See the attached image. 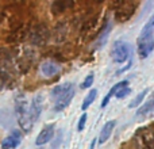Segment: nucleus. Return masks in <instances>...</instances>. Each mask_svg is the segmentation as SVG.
<instances>
[{"instance_id": "obj_1", "label": "nucleus", "mask_w": 154, "mask_h": 149, "mask_svg": "<svg viewBox=\"0 0 154 149\" xmlns=\"http://www.w3.org/2000/svg\"><path fill=\"white\" fill-rule=\"evenodd\" d=\"M154 50V37H153V27L152 23H147L142 29L138 40H137V53L139 59H146L150 56V53Z\"/></svg>"}, {"instance_id": "obj_2", "label": "nucleus", "mask_w": 154, "mask_h": 149, "mask_svg": "<svg viewBox=\"0 0 154 149\" xmlns=\"http://www.w3.org/2000/svg\"><path fill=\"white\" fill-rule=\"evenodd\" d=\"M137 7L138 4L135 2H118L116 8H115V21L119 23L130 21L135 14Z\"/></svg>"}, {"instance_id": "obj_3", "label": "nucleus", "mask_w": 154, "mask_h": 149, "mask_svg": "<svg viewBox=\"0 0 154 149\" xmlns=\"http://www.w3.org/2000/svg\"><path fill=\"white\" fill-rule=\"evenodd\" d=\"M130 54H131L130 43L122 40L115 41L114 46H112V50H111V57L114 60V62H116V64L126 62L130 59Z\"/></svg>"}, {"instance_id": "obj_4", "label": "nucleus", "mask_w": 154, "mask_h": 149, "mask_svg": "<svg viewBox=\"0 0 154 149\" xmlns=\"http://www.w3.org/2000/svg\"><path fill=\"white\" fill-rule=\"evenodd\" d=\"M49 37H50V31L43 23H38L30 31V41H31L32 45L43 46L49 41Z\"/></svg>"}, {"instance_id": "obj_5", "label": "nucleus", "mask_w": 154, "mask_h": 149, "mask_svg": "<svg viewBox=\"0 0 154 149\" xmlns=\"http://www.w3.org/2000/svg\"><path fill=\"white\" fill-rule=\"evenodd\" d=\"M75 95H76V91L72 88V90H69L66 94H64V95L56 98V100H54V111L56 113L64 111V110L70 104V102L73 100Z\"/></svg>"}, {"instance_id": "obj_6", "label": "nucleus", "mask_w": 154, "mask_h": 149, "mask_svg": "<svg viewBox=\"0 0 154 149\" xmlns=\"http://www.w3.org/2000/svg\"><path fill=\"white\" fill-rule=\"evenodd\" d=\"M39 71H41V73H42V76L54 77L56 74L60 73L61 67H60V64H57L56 61H53V60H46V61H43L42 64H41Z\"/></svg>"}, {"instance_id": "obj_7", "label": "nucleus", "mask_w": 154, "mask_h": 149, "mask_svg": "<svg viewBox=\"0 0 154 149\" xmlns=\"http://www.w3.org/2000/svg\"><path fill=\"white\" fill-rule=\"evenodd\" d=\"M54 129H56L54 123H50V125H46L45 128H43L42 130H41L39 133H38L37 138H35V145L41 147V145L48 144V142L50 141V140L54 137Z\"/></svg>"}, {"instance_id": "obj_8", "label": "nucleus", "mask_w": 154, "mask_h": 149, "mask_svg": "<svg viewBox=\"0 0 154 149\" xmlns=\"http://www.w3.org/2000/svg\"><path fill=\"white\" fill-rule=\"evenodd\" d=\"M43 109V102H42V95H38L32 99L31 104L29 107V117L32 122L38 121V118L41 117V113Z\"/></svg>"}, {"instance_id": "obj_9", "label": "nucleus", "mask_w": 154, "mask_h": 149, "mask_svg": "<svg viewBox=\"0 0 154 149\" xmlns=\"http://www.w3.org/2000/svg\"><path fill=\"white\" fill-rule=\"evenodd\" d=\"M22 142V133L19 130H12L8 137L2 141V149H15Z\"/></svg>"}, {"instance_id": "obj_10", "label": "nucleus", "mask_w": 154, "mask_h": 149, "mask_svg": "<svg viewBox=\"0 0 154 149\" xmlns=\"http://www.w3.org/2000/svg\"><path fill=\"white\" fill-rule=\"evenodd\" d=\"M15 111L16 115L19 117H23L29 113V107H27V99L23 94H18L15 96Z\"/></svg>"}, {"instance_id": "obj_11", "label": "nucleus", "mask_w": 154, "mask_h": 149, "mask_svg": "<svg viewBox=\"0 0 154 149\" xmlns=\"http://www.w3.org/2000/svg\"><path fill=\"white\" fill-rule=\"evenodd\" d=\"M115 126H116V122H115V121H108V122L104 123L103 129H101L100 134H99V138H97L99 144H104V142H107V140L111 137Z\"/></svg>"}, {"instance_id": "obj_12", "label": "nucleus", "mask_w": 154, "mask_h": 149, "mask_svg": "<svg viewBox=\"0 0 154 149\" xmlns=\"http://www.w3.org/2000/svg\"><path fill=\"white\" fill-rule=\"evenodd\" d=\"M127 85H128V80H122V81H118L116 84H115L114 87H112L111 90H109V92L106 95V98H104L103 100H101V103H100V107H101V109H104V107H106L107 104H108L109 99H111L112 96H115V94H116L118 91L120 90V88L127 87Z\"/></svg>"}, {"instance_id": "obj_13", "label": "nucleus", "mask_w": 154, "mask_h": 149, "mask_svg": "<svg viewBox=\"0 0 154 149\" xmlns=\"http://www.w3.org/2000/svg\"><path fill=\"white\" fill-rule=\"evenodd\" d=\"M73 3L75 2H69V0H66V2H53L51 3V12L54 14V15H58V14H62L64 11H66L68 8H72L73 7Z\"/></svg>"}, {"instance_id": "obj_14", "label": "nucleus", "mask_w": 154, "mask_h": 149, "mask_svg": "<svg viewBox=\"0 0 154 149\" xmlns=\"http://www.w3.org/2000/svg\"><path fill=\"white\" fill-rule=\"evenodd\" d=\"M153 110H154V92L152 94V96H150V98L147 99V100L145 102L138 110H137V117L145 115V114H147V113L153 111Z\"/></svg>"}, {"instance_id": "obj_15", "label": "nucleus", "mask_w": 154, "mask_h": 149, "mask_svg": "<svg viewBox=\"0 0 154 149\" xmlns=\"http://www.w3.org/2000/svg\"><path fill=\"white\" fill-rule=\"evenodd\" d=\"M73 88V84L72 83H64V84H60V85H57V87H54L53 90H51V96H53L54 99L56 98H58V96H61V95H64V94H66L69 90H72Z\"/></svg>"}, {"instance_id": "obj_16", "label": "nucleus", "mask_w": 154, "mask_h": 149, "mask_svg": "<svg viewBox=\"0 0 154 149\" xmlns=\"http://www.w3.org/2000/svg\"><path fill=\"white\" fill-rule=\"evenodd\" d=\"M111 29H112V22H107L106 24H103L100 33L97 34V45H101V43L107 40L108 34L111 33Z\"/></svg>"}, {"instance_id": "obj_17", "label": "nucleus", "mask_w": 154, "mask_h": 149, "mask_svg": "<svg viewBox=\"0 0 154 149\" xmlns=\"http://www.w3.org/2000/svg\"><path fill=\"white\" fill-rule=\"evenodd\" d=\"M96 96H97V90L92 88V90L88 92V95L84 98V100H82V104H81V110H82V111H85V110H87L88 107L93 103V100L96 99Z\"/></svg>"}, {"instance_id": "obj_18", "label": "nucleus", "mask_w": 154, "mask_h": 149, "mask_svg": "<svg viewBox=\"0 0 154 149\" xmlns=\"http://www.w3.org/2000/svg\"><path fill=\"white\" fill-rule=\"evenodd\" d=\"M147 92H149V88H146V90H143L141 94H139L138 96H137L135 99H134L133 102L130 103V109H134V107H137V106H139V104L143 102V99L146 98V95H147Z\"/></svg>"}, {"instance_id": "obj_19", "label": "nucleus", "mask_w": 154, "mask_h": 149, "mask_svg": "<svg viewBox=\"0 0 154 149\" xmlns=\"http://www.w3.org/2000/svg\"><path fill=\"white\" fill-rule=\"evenodd\" d=\"M93 77H95V74L93 73H89L87 77L84 79V81L81 83V90H87V88H91L92 87V83H93Z\"/></svg>"}, {"instance_id": "obj_20", "label": "nucleus", "mask_w": 154, "mask_h": 149, "mask_svg": "<svg viewBox=\"0 0 154 149\" xmlns=\"http://www.w3.org/2000/svg\"><path fill=\"white\" fill-rule=\"evenodd\" d=\"M130 94H131V88L127 85V87L120 88V90L115 94V98H116V99H123V98H126V96H128Z\"/></svg>"}, {"instance_id": "obj_21", "label": "nucleus", "mask_w": 154, "mask_h": 149, "mask_svg": "<svg viewBox=\"0 0 154 149\" xmlns=\"http://www.w3.org/2000/svg\"><path fill=\"white\" fill-rule=\"evenodd\" d=\"M85 122H87V114H85V113H82L81 117H80V119H79V123H77V130H79V132L84 130Z\"/></svg>"}, {"instance_id": "obj_22", "label": "nucleus", "mask_w": 154, "mask_h": 149, "mask_svg": "<svg viewBox=\"0 0 154 149\" xmlns=\"http://www.w3.org/2000/svg\"><path fill=\"white\" fill-rule=\"evenodd\" d=\"M96 141H97V138L92 140V142H91V147H89V149H95V144H96Z\"/></svg>"}, {"instance_id": "obj_23", "label": "nucleus", "mask_w": 154, "mask_h": 149, "mask_svg": "<svg viewBox=\"0 0 154 149\" xmlns=\"http://www.w3.org/2000/svg\"><path fill=\"white\" fill-rule=\"evenodd\" d=\"M150 23H152V27L154 29V19H152V21H150Z\"/></svg>"}]
</instances>
